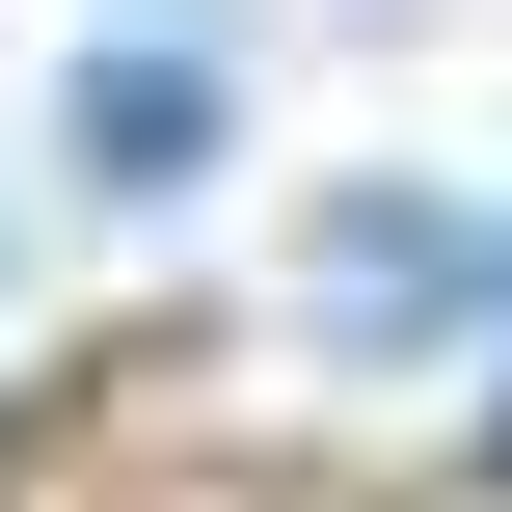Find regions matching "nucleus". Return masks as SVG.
<instances>
[{"instance_id": "1", "label": "nucleus", "mask_w": 512, "mask_h": 512, "mask_svg": "<svg viewBox=\"0 0 512 512\" xmlns=\"http://www.w3.org/2000/svg\"><path fill=\"white\" fill-rule=\"evenodd\" d=\"M297 324L324 351H486L512 324V216H459V189H324L297 216Z\"/></svg>"}, {"instance_id": "2", "label": "nucleus", "mask_w": 512, "mask_h": 512, "mask_svg": "<svg viewBox=\"0 0 512 512\" xmlns=\"http://www.w3.org/2000/svg\"><path fill=\"white\" fill-rule=\"evenodd\" d=\"M216 108H243V27H216V0H135V27L81 54V162H108V189H189Z\"/></svg>"}]
</instances>
